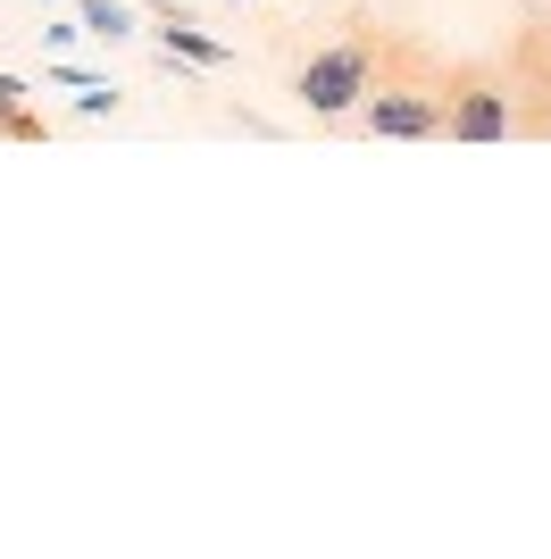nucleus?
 <instances>
[{
  "instance_id": "obj_3",
  "label": "nucleus",
  "mask_w": 551,
  "mask_h": 559,
  "mask_svg": "<svg viewBox=\"0 0 551 559\" xmlns=\"http://www.w3.org/2000/svg\"><path fill=\"white\" fill-rule=\"evenodd\" d=\"M502 75H509V126H518L527 142H551V17L543 9L518 25Z\"/></svg>"
},
{
  "instance_id": "obj_2",
  "label": "nucleus",
  "mask_w": 551,
  "mask_h": 559,
  "mask_svg": "<svg viewBox=\"0 0 551 559\" xmlns=\"http://www.w3.org/2000/svg\"><path fill=\"white\" fill-rule=\"evenodd\" d=\"M509 75L502 59H443V142H509Z\"/></svg>"
},
{
  "instance_id": "obj_1",
  "label": "nucleus",
  "mask_w": 551,
  "mask_h": 559,
  "mask_svg": "<svg viewBox=\"0 0 551 559\" xmlns=\"http://www.w3.org/2000/svg\"><path fill=\"white\" fill-rule=\"evenodd\" d=\"M376 50H385V25L376 17H343V34L293 68V100L318 117V126H343V117L367 100V84H376Z\"/></svg>"
},
{
  "instance_id": "obj_4",
  "label": "nucleus",
  "mask_w": 551,
  "mask_h": 559,
  "mask_svg": "<svg viewBox=\"0 0 551 559\" xmlns=\"http://www.w3.org/2000/svg\"><path fill=\"white\" fill-rule=\"evenodd\" d=\"M160 43H167V59H192V68H226V43L192 34L184 17H167V25H160Z\"/></svg>"
},
{
  "instance_id": "obj_5",
  "label": "nucleus",
  "mask_w": 551,
  "mask_h": 559,
  "mask_svg": "<svg viewBox=\"0 0 551 559\" xmlns=\"http://www.w3.org/2000/svg\"><path fill=\"white\" fill-rule=\"evenodd\" d=\"M75 17H84V34H101V43H126V34H134V17H126L117 0H75Z\"/></svg>"
},
{
  "instance_id": "obj_6",
  "label": "nucleus",
  "mask_w": 551,
  "mask_h": 559,
  "mask_svg": "<svg viewBox=\"0 0 551 559\" xmlns=\"http://www.w3.org/2000/svg\"><path fill=\"white\" fill-rule=\"evenodd\" d=\"M9 117H25V75H0V126Z\"/></svg>"
}]
</instances>
